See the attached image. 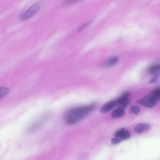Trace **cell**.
<instances>
[{"mask_svg":"<svg viewBox=\"0 0 160 160\" xmlns=\"http://www.w3.org/2000/svg\"><path fill=\"white\" fill-rule=\"evenodd\" d=\"M95 108L96 105L92 104L73 108L66 113L65 117V122L70 125L75 124L92 112Z\"/></svg>","mask_w":160,"mask_h":160,"instance_id":"6da1fadb","label":"cell"},{"mask_svg":"<svg viewBox=\"0 0 160 160\" xmlns=\"http://www.w3.org/2000/svg\"><path fill=\"white\" fill-rule=\"evenodd\" d=\"M159 102H160V89H156L138 101V102L145 107L152 108Z\"/></svg>","mask_w":160,"mask_h":160,"instance_id":"7a4b0ae2","label":"cell"},{"mask_svg":"<svg viewBox=\"0 0 160 160\" xmlns=\"http://www.w3.org/2000/svg\"><path fill=\"white\" fill-rule=\"evenodd\" d=\"M42 3L38 2L34 3L31 7H30L28 10L25 12L23 14L20 16V19L22 20H26L32 17L40 9Z\"/></svg>","mask_w":160,"mask_h":160,"instance_id":"3957f363","label":"cell"},{"mask_svg":"<svg viewBox=\"0 0 160 160\" xmlns=\"http://www.w3.org/2000/svg\"><path fill=\"white\" fill-rule=\"evenodd\" d=\"M130 93L129 92H126L122 93L120 97L116 100L117 105H120V106L125 108L130 102Z\"/></svg>","mask_w":160,"mask_h":160,"instance_id":"277c9868","label":"cell"},{"mask_svg":"<svg viewBox=\"0 0 160 160\" xmlns=\"http://www.w3.org/2000/svg\"><path fill=\"white\" fill-rule=\"evenodd\" d=\"M114 135L116 137L118 138L121 140H127L131 137L130 132L124 128H121L116 131Z\"/></svg>","mask_w":160,"mask_h":160,"instance_id":"5b68a950","label":"cell"},{"mask_svg":"<svg viewBox=\"0 0 160 160\" xmlns=\"http://www.w3.org/2000/svg\"><path fill=\"white\" fill-rule=\"evenodd\" d=\"M116 106H117V104L116 100L110 101L102 106L100 109V112L102 113H107L112 110L113 108L115 107Z\"/></svg>","mask_w":160,"mask_h":160,"instance_id":"8992f818","label":"cell"},{"mask_svg":"<svg viewBox=\"0 0 160 160\" xmlns=\"http://www.w3.org/2000/svg\"><path fill=\"white\" fill-rule=\"evenodd\" d=\"M150 128V125L148 123H140L136 125L134 129V132L136 133L140 134L143 132L149 130Z\"/></svg>","mask_w":160,"mask_h":160,"instance_id":"52a82bcc","label":"cell"},{"mask_svg":"<svg viewBox=\"0 0 160 160\" xmlns=\"http://www.w3.org/2000/svg\"><path fill=\"white\" fill-rule=\"evenodd\" d=\"M125 114L124 108L120 106L117 109L114 110L111 114V117L112 118L117 119L123 117Z\"/></svg>","mask_w":160,"mask_h":160,"instance_id":"ba28073f","label":"cell"},{"mask_svg":"<svg viewBox=\"0 0 160 160\" xmlns=\"http://www.w3.org/2000/svg\"><path fill=\"white\" fill-rule=\"evenodd\" d=\"M148 71L149 72L153 74H159L160 72V63H156L151 65L148 68Z\"/></svg>","mask_w":160,"mask_h":160,"instance_id":"9c48e42d","label":"cell"},{"mask_svg":"<svg viewBox=\"0 0 160 160\" xmlns=\"http://www.w3.org/2000/svg\"><path fill=\"white\" fill-rule=\"evenodd\" d=\"M119 58L118 57H113L108 59L104 64L105 67H110L116 65L118 62Z\"/></svg>","mask_w":160,"mask_h":160,"instance_id":"30bf717a","label":"cell"},{"mask_svg":"<svg viewBox=\"0 0 160 160\" xmlns=\"http://www.w3.org/2000/svg\"><path fill=\"white\" fill-rule=\"evenodd\" d=\"M130 111L132 114H138L140 112V108L138 106H132L130 108Z\"/></svg>","mask_w":160,"mask_h":160,"instance_id":"8fae6325","label":"cell"},{"mask_svg":"<svg viewBox=\"0 0 160 160\" xmlns=\"http://www.w3.org/2000/svg\"><path fill=\"white\" fill-rule=\"evenodd\" d=\"M9 91V89L7 88H1V90H0V96H1V98H2L3 96H5L8 93Z\"/></svg>","mask_w":160,"mask_h":160,"instance_id":"7c38bea8","label":"cell"},{"mask_svg":"<svg viewBox=\"0 0 160 160\" xmlns=\"http://www.w3.org/2000/svg\"><path fill=\"white\" fill-rule=\"evenodd\" d=\"M122 141V140L116 137L113 138L111 140V143H112V144H114V145L119 144Z\"/></svg>","mask_w":160,"mask_h":160,"instance_id":"4fadbf2b","label":"cell"},{"mask_svg":"<svg viewBox=\"0 0 160 160\" xmlns=\"http://www.w3.org/2000/svg\"><path fill=\"white\" fill-rule=\"evenodd\" d=\"M159 77V74L154 75V76L151 79L150 81V83H154V82H156V81L158 80Z\"/></svg>","mask_w":160,"mask_h":160,"instance_id":"5bb4252c","label":"cell"}]
</instances>
